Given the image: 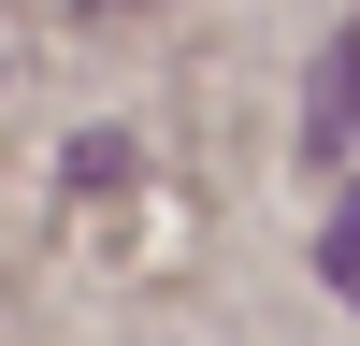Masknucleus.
<instances>
[{
  "label": "nucleus",
  "mask_w": 360,
  "mask_h": 346,
  "mask_svg": "<svg viewBox=\"0 0 360 346\" xmlns=\"http://www.w3.org/2000/svg\"><path fill=\"white\" fill-rule=\"evenodd\" d=\"M101 15H144V0H101Z\"/></svg>",
  "instance_id": "3"
},
{
  "label": "nucleus",
  "mask_w": 360,
  "mask_h": 346,
  "mask_svg": "<svg viewBox=\"0 0 360 346\" xmlns=\"http://www.w3.org/2000/svg\"><path fill=\"white\" fill-rule=\"evenodd\" d=\"M317 274H332V303H360V188L332 202V231H317Z\"/></svg>",
  "instance_id": "2"
},
{
  "label": "nucleus",
  "mask_w": 360,
  "mask_h": 346,
  "mask_svg": "<svg viewBox=\"0 0 360 346\" xmlns=\"http://www.w3.org/2000/svg\"><path fill=\"white\" fill-rule=\"evenodd\" d=\"M360 144V15H346V44L317 58V101H303V159H346Z\"/></svg>",
  "instance_id": "1"
}]
</instances>
